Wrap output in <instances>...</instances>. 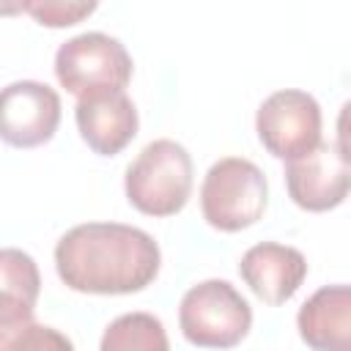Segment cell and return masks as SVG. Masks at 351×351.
Returning a JSON list of instances; mask_svg holds the SVG:
<instances>
[{
    "label": "cell",
    "mask_w": 351,
    "mask_h": 351,
    "mask_svg": "<svg viewBox=\"0 0 351 351\" xmlns=\"http://www.w3.org/2000/svg\"><path fill=\"white\" fill-rule=\"evenodd\" d=\"M159 244L134 225L85 222L55 247L58 277L80 293H134L159 274Z\"/></svg>",
    "instance_id": "1"
},
{
    "label": "cell",
    "mask_w": 351,
    "mask_h": 351,
    "mask_svg": "<svg viewBox=\"0 0 351 351\" xmlns=\"http://www.w3.org/2000/svg\"><path fill=\"white\" fill-rule=\"evenodd\" d=\"M123 189L129 203L148 217L178 214L192 195V156L176 140L148 143L126 167Z\"/></svg>",
    "instance_id": "2"
},
{
    "label": "cell",
    "mask_w": 351,
    "mask_h": 351,
    "mask_svg": "<svg viewBox=\"0 0 351 351\" xmlns=\"http://www.w3.org/2000/svg\"><path fill=\"white\" fill-rule=\"evenodd\" d=\"M269 200L263 170L244 156H225L214 162L200 186V208L211 228L236 233L255 225Z\"/></svg>",
    "instance_id": "3"
},
{
    "label": "cell",
    "mask_w": 351,
    "mask_h": 351,
    "mask_svg": "<svg viewBox=\"0 0 351 351\" xmlns=\"http://www.w3.org/2000/svg\"><path fill=\"white\" fill-rule=\"evenodd\" d=\"M132 55L126 47L99 30L63 41L55 52V77L77 99L121 93L132 80Z\"/></svg>",
    "instance_id": "4"
},
{
    "label": "cell",
    "mask_w": 351,
    "mask_h": 351,
    "mask_svg": "<svg viewBox=\"0 0 351 351\" xmlns=\"http://www.w3.org/2000/svg\"><path fill=\"white\" fill-rule=\"evenodd\" d=\"M178 326L192 346L233 348L247 337L252 310L228 280H203L184 293Z\"/></svg>",
    "instance_id": "5"
},
{
    "label": "cell",
    "mask_w": 351,
    "mask_h": 351,
    "mask_svg": "<svg viewBox=\"0 0 351 351\" xmlns=\"http://www.w3.org/2000/svg\"><path fill=\"white\" fill-rule=\"evenodd\" d=\"M255 132L271 156L296 159L321 143V107L304 90H274L258 107Z\"/></svg>",
    "instance_id": "6"
},
{
    "label": "cell",
    "mask_w": 351,
    "mask_h": 351,
    "mask_svg": "<svg viewBox=\"0 0 351 351\" xmlns=\"http://www.w3.org/2000/svg\"><path fill=\"white\" fill-rule=\"evenodd\" d=\"M60 123V96L38 80L0 88V140L14 148H36L52 140Z\"/></svg>",
    "instance_id": "7"
},
{
    "label": "cell",
    "mask_w": 351,
    "mask_h": 351,
    "mask_svg": "<svg viewBox=\"0 0 351 351\" xmlns=\"http://www.w3.org/2000/svg\"><path fill=\"white\" fill-rule=\"evenodd\" d=\"M348 154L343 145L318 143L313 151L285 162V186L304 211H329L348 195Z\"/></svg>",
    "instance_id": "8"
},
{
    "label": "cell",
    "mask_w": 351,
    "mask_h": 351,
    "mask_svg": "<svg viewBox=\"0 0 351 351\" xmlns=\"http://www.w3.org/2000/svg\"><path fill=\"white\" fill-rule=\"evenodd\" d=\"M239 274L258 299L266 304H282L304 282L307 261L296 247L261 241L241 255Z\"/></svg>",
    "instance_id": "9"
},
{
    "label": "cell",
    "mask_w": 351,
    "mask_h": 351,
    "mask_svg": "<svg viewBox=\"0 0 351 351\" xmlns=\"http://www.w3.org/2000/svg\"><path fill=\"white\" fill-rule=\"evenodd\" d=\"M74 118L88 148L101 156L121 154L137 134V110L123 90L77 99Z\"/></svg>",
    "instance_id": "10"
},
{
    "label": "cell",
    "mask_w": 351,
    "mask_h": 351,
    "mask_svg": "<svg viewBox=\"0 0 351 351\" xmlns=\"http://www.w3.org/2000/svg\"><path fill=\"white\" fill-rule=\"evenodd\" d=\"M296 326L313 351H351V288L343 282L318 288L299 307Z\"/></svg>",
    "instance_id": "11"
},
{
    "label": "cell",
    "mask_w": 351,
    "mask_h": 351,
    "mask_svg": "<svg viewBox=\"0 0 351 351\" xmlns=\"http://www.w3.org/2000/svg\"><path fill=\"white\" fill-rule=\"evenodd\" d=\"M38 291L41 274L36 261L16 247H0V343L33 324Z\"/></svg>",
    "instance_id": "12"
},
{
    "label": "cell",
    "mask_w": 351,
    "mask_h": 351,
    "mask_svg": "<svg viewBox=\"0 0 351 351\" xmlns=\"http://www.w3.org/2000/svg\"><path fill=\"white\" fill-rule=\"evenodd\" d=\"M99 351H170V343L156 315L123 313L104 329Z\"/></svg>",
    "instance_id": "13"
},
{
    "label": "cell",
    "mask_w": 351,
    "mask_h": 351,
    "mask_svg": "<svg viewBox=\"0 0 351 351\" xmlns=\"http://www.w3.org/2000/svg\"><path fill=\"white\" fill-rule=\"evenodd\" d=\"M0 351H74V346L63 332L33 321L25 329L14 332L8 340H3Z\"/></svg>",
    "instance_id": "14"
},
{
    "label": "cell",
    "mask_w": 351,
    "mask_h": 351,
    "mask_svg": "<svg viewBox=\"0 0 351 351\" xmlns=\"http://www.w3.org/2000/svg\"><path fill=\"white\" fill-rule=\"evenodd\" d=\"M22 11H27L38 25L47 27H69L80 19L90 16L96 11V3H58V0H38V3H22Z\"/></svg>",
    "instance_id": "15"
}]
</instances>
